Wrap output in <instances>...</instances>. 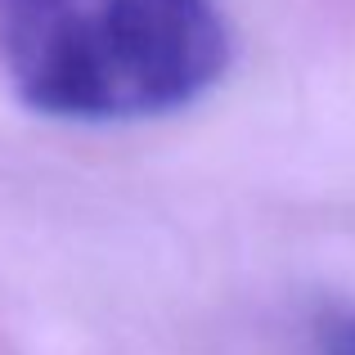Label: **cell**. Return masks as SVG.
Here are the masks:
<instances>
[{
  "instance_id": "cell-2",
  "label": "cell",
  "mask_w": 355,
  "mask_h": 355,
  "mask_svg": "<svg viewBox=\"0 0 355 355\" xmlns=\"http://www.w3.org/2000/svg\"><path fill=\"white\" fill-rule=\"evenodd\" d=\"M324 355H355V315H338L324 329Z\"/></svg>"
},
{
  "instance_id": "cell-1",
  "label": "cell",
  "mask_w": 355,
  "mask_h": 355,
  "mask_svg": "<svg viewBox=\"0 0 355 355\" xmlns=\"http://www.w3.org/2000/svg\"><path fill=\"white\" fill-rule=\"evenodd\" d=\"M0 68L41 117L144 121L225 77L230 27L216 0H0Z\"/></svg>"
}]
</instances>
